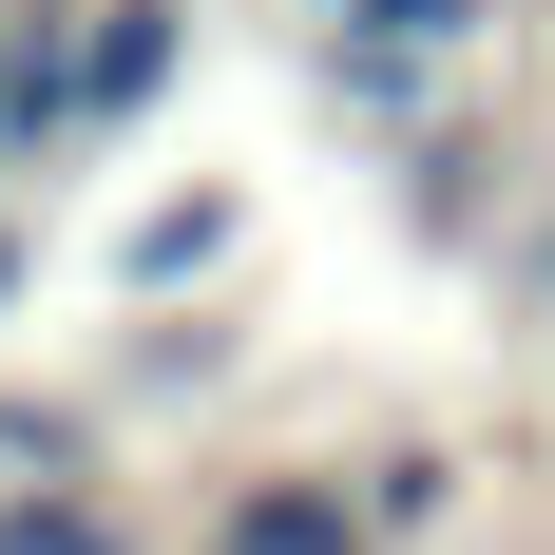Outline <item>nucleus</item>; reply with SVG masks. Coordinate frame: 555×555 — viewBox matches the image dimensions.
Instances as JSON below:
<instances>
[{"mask_svg":"<svg viewBox=\"0 0 555 555\" xmlns=\"http://www.w3.org/2000/svg\"><path fill=\"white\" fill-rule=\"evenodd\" d=\"M172 57H192V0H77V20H57V154L134 134V115L172 96Z\"/></svg>","mask_w":555,"mask_h":555,"instance_id":"nucleus-1","label":"nucleus"},{"mask_svg":"<svg viewBox=\"0 0 555 555\" xmlns=\"http://www.w3.org/2000/svg\"><path fill=\"white\" fill-rule=\"evenodd\" d=\"M192 555H384V537H364V499H345V479L269 460V479H230V499H211V537H192Z\"/></svg>","mask_w":555,"mask_h":555,"instance_id":"nucleus-2","label":"nucleus"},{"mask_svg":"<svg viewBox=\"0 0 555 555\" xmlns=\"http://www.w3.org/2000/svg\"><path fill=\"white\" fill-rule=\"evenodd\" d=\"M0 555H134L115 479H0Z\"/></svg>","mask_w":555,"mask_h":555,"instance_id":"nucleus-3","label":"nucleus"},{"mask_svg":"<svg viewBox=\"0 0 555 555\" xmlns=\"http://www.w3.org/2000/svg\"><path fill=\"white\" fill-rule=\"evenodd\" d=\"M230 230H249L230 192H172V211H134V230H115V287H192V269H230Z\"/></svg>","mask_w":555,"mask_h":555,"instance_id":"nucleus-4","label":"nucleus"}]
</instances>
